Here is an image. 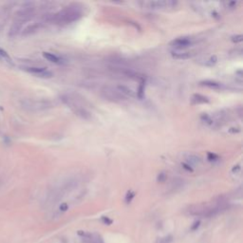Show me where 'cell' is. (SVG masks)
<instances>
[{
	"instance_id": "obj_1",
	"label": "cell",
	"mask_w": 243,
	"mask_h": 243,
	"mask_svg": "<svg viewBox=\"0 0 243 243\" xmlns=\"http://www.w3.org/2000/svg\"><path fill=\"white\" fill-rule=\"evenodd\" d=\"M83 15V10L78 4H71L60 12L51 15L48 18V21L54 22L56 24H69L77 21Z\"/></svg>"
},
{
	"instance_id": "obj_2",
	"label": "cell",
	"mask_w": 243,
	"mask_h": 243,
	"mask_svg": "<svg viewBox=\"0 0 243 243\" xmlns=\"http://www.w3.org/2000/svg\"><path fill=\"white\" fill-rule=\"evenodd\" d=\"M61 100L76 116H78L84 120L91 119L90 112L85 108V106L77 98H74L73 96L69 95V94H65V95L61 96Z\"/></svg>"
},
{
	"instance_id": "obj_3",
	"label": "cell",
	"mask_w": 243,
	"mask_h": 243,
	"mask_svg": "<svg viewBox=\"0 0 243 243\" xmlns=\"http://www.w3.org/2000/svg\"><path fill=\"white\" fill-rule=\"evenodd\" d=\"M101 94L106 100L114 103H121L127 100V97H124L120 91H118V89L109 87V85L103 87L101 90Z\"/></svg>"
},
{
	"instance_id": "obj_4",
	"label": "cell",
	"mask_w": 243,
	"mask_h": 243,
	"mask_svg": "<svg viewBox=\"0 0 243 243\" xmlns=\"http://www.w3.org/2000/svg\"><path fill=\"white\" fill-rule=\"evenodd\" d=\"M23 106L27 109L30 110H44L47 109L48 107H51V103L48 101H33V100H28L25 101L23 103Z\"/></svg>"
},
{
	"instance_id": "obj_5",
	"label": "cell",
	"mask_w": 243,
	"mask_h": 243,
	"mask_svg": "<svg viewBox=\"0 0 243 243\" xmlns=\"http://www.w3.org/2000/svg\"><path fill=\"white\" fill-rule=\"evenodd\" d=\"M33 14H34L33 6L30 5V4H28V5L23 7L18 12H17V18H18L17 21H20L22 23H24L25 21L30 20L31 17L33 16Z\"/></svg>"
},
{
	"instance_id": "obj_6",
	"label": "cell",
	"mask_w": 243,
	"mask_h": 243,
	"mask_svg": "<svg viewBox=\"0 0 243 243\" xmlns=\"http://www.w3.org/2000/svg\"><path fill=\"white\" fill-rule=\"evenodd\" d=\"M24 70L28 71V72L33 74L37 77H42V78H51L53 76L51 71H48L45 67H23Z\"/></svg>"
},
{
	"instance_id": "obj_7",
	"label": "cell",
	"mask_w": 243,
	"mask_h": 243,
	"mask_svg": "<svg viewBox=\"0 0 243 243\" xmlns=\"http://www.w3.org/2000/svg\"><path fill=\"white\" fill-rule=\"evenodd\" d=\"M143 5L152 10H161L166 8H173L177 5V2L175 1H150V2H143Z\"/></svg>"
},
{
	"instance_id": "obj_8",
	"label": "cell",
	"mask_w": 243,
	"mask_h": 243,
	"mask_svg": "<svg viewBox=\"0 0 243 243\" xmlns=\"http://www.w3.org/2000/svg\"><path fill=\"white\" fill-rule=\"evenodd\" d=\"M193 44V41L191 38L188 37H181L173 40L170 43V46L175 48V51H183L184 48L190 47Z\"/></svg>"
},
{
	"instance_id": "obj_9",
	"label": "cell",
	"mask_w": 243,
	"mask_h": 243,
	"mask_svg": "<svg viewBox=\"0 0 243 243\" xmlns=\"http://www.w3.org/2000/svg\"><path fill=\"white\" fill-rule=\"evenodd\" d=\"M171 55L177 60H186L191 58L194 55V53L191 51H171Z\"/></svg>"
},
{
	"instance_id": "obj_10",
	"label": "cell",
	"mask_w": 243,
	"mask_h": 243,
	"mask_svg": "<svg viewBox=\"0 0 243 243\" xmlns=\"http://www.w3.org/2000/svg\"><path fill=\"white\" fill-rule=\"evenodd\" d=\"M116 88L118 89V91H120L124 97H131V98L136 97V93H135L131 88H129L124 85H118Z\"/></svg>"
},
{
	"instance_id": "obj_11",
	"label": "cell",
	"mask_w": 243,
	"mask_h": 243,
	"mask_svg": "<svg viewBox=\"0 0 243 243\" xmlns=\"http://www.w3.org/2000/svg\"><path fill=\"white\" fill-rule=\"evenodd\" d=\"M22 25L23 23L20 21H16L14 22L10 29V31H9V36L10 37H15L16 35H18V33H20V30L22 29Z\"/></svg>"
},
{
	"instance_id": "obj_12",
	"label": "cell",
	"mask_w": 243,
	"mask_h": 243,
	"mask_svg": "<svg viewBox=\"0 0 243 243\" xmlns=\"http://www.w3.org/2000/svg\"><path fill=\"white\" fill-rule=\"evenodd\" d=\"M185 163L191 166H196L201 163V160L200 157H197L196 155H188L185 158Z\"/></svg>"
},
{
	"instance_id": "obj_13",
	"label": "cell",
	"mask_w": 243,
	"mask_h": 243,
	"mask_svg": "<svg viewBox=\"0 0 243 243\" xmlns=\"http://www.w3.org/2000/svg\"><path fill=\"white\" fill-rule=\"evenodd\" d=\"M40 28H41V24L40 23H35V24H33V25H30L23 30V35L33 34L34 33H36Z\"/></svg>"
},
{
	"instance_id": "obj_14",
	"label": "cell",
	"mask_w": 243,
	"mask_h": 243,
	"mask_svg": "<svg viewBox=\"0 0 243 243\" xmlns=\"http://www.w3.org/2000/svg\"><path fill=\"white\" fill-rule=\"evenodd\" d=\"M43 56H44V58H46L48 61L51 62V63H54V64H61V63H62V59H61V58L58 57L55 54H53V53L44 52L43 53Z\"/></svg>"
},
{
	"instance_id": "obj_15",
	"label": "cell",
	"mask_w": 243,
	"mask_h": 243,
	"mask_svg": "<svg viewBox=\"0 0 243 243\" xmlns=\"http://www.w3.org/2000/svg\"><path fill=\"white\" fill-rule=\"evenodd\" d=\"M210 100L206 96L201 94H194L192 96V103H208Z\"/></svg>"
},
{
	"instance_id": "obj_16",
	"label": "cell",
	"mask_w": 243,
	"mask_h": 243,
	"mask_svg": "<svg viewBox=\"0 0 243 243\" xmlns=\"http://www.w3.org/2000/svg\"><path fill=\"white\" fill-rule=\"evenodd\" d=\"M201 85H204V87L210 88H215V89H218L221 88V84L215 82V81H210V80H206V81H202L200 82Z\"/></svg>"
},
{
	"instance_id": "obj_17",
	"label": "cell",
	"mask_w": 243,
	"mask_h": 243,
	"mask_svg": "<svg viewBox=\"0 0 243 243\" xmlns=\"http://www.w3.org/2000/svg\"><path fill=\"white\" fill-rule=\"evenodd\" d=\"M145 81H141L140 82V85H139V88H138V91H137V94L136 96H138L140 99H142L143 98V94H145Z\"/></svg>"
},
{
	"instance_id": "obj_18",
	"label": "cell",
	"mask_w": 243,
	"mask_h": 243,
	"mask_svg": "<svg viewBox=\"0 0 243 243\" xmlns=\"http://www.w3.org/2000/svg\"><path fill=\"white\" fill-rule=\"evenodd\" d=\"M0 57L2 58V59L5 61V62H7V63H9V64L10 65H12V58L10 57V55L8 54V53L4 51V49H2V48H0Z\"/></svg>"
},
{
	"instance_id": "obj_19",
	"label": "cell",
	"mask_w": 243,
	"mask_h": 243,
	"mask_svg": "<svg viewBox=\"0 0 243 243\" xmlns=\"http://www.w3.org/2000/svg\"><path fill=\"white\" fill-rule=\"evenodd\" d=\"M200 120L202 122H204L205 124H209V125H212L214 124V120L212 119V117L209 116L208 114H206V113H203L200 116Z\"/></svg>"
},
{
	"instance_id": "obj_20",
	"label": "cell",
	"mask_w": 243,
	"mask_h": 243,
	"mask_svg": "<svg viewBox=\"0 0 243 243\" xmlns=\"http://www.w3.org/2000/svg\"><path fill=\"white\" fill-rule=\"evenodd\" d=\"M166 179H167V174L165 172H161L157 177V182H164Z\"/></svg>"
},
{
	"instance_id": "obj_21",
	"label": "cell",
	"mask_w": 243,
	"mask_h": 243,
	"mask_svg": "<svg viewBox=\"0 0 243 243\" xmlns=\"http://www.w3.org/2000/svg\"><path fill=\"white\" fill-rule=\"evenodd\" d=\"M135 197V192H132V191H128L127 196H125V202L127 203H129L130 201L133 200V197Z\"/></svg>"
},
{
	"instance_id": "obj_22",
	"label": "cell",
	"mask_w": 243,
	"mask_h": 243,
	"mask_svg": "<svg viewBox=\"0 0 243 243\" xmlns=\"http://www.w3.org/2000/svg\"><path fill=\"white\" fill-rule=\"evenodd\" d=\"M231 40L234 43H240V42H242V40H243V35H241V34L234 35V36L231 37Z\"/></svg>"
},
{
	"instance_id": "obj_23",
	"label": "cell",
	"mask_w": 243,
	"mask_h": 243,
	"mask_svg": "<svg viewBox=\"0 0 243 243\" xmlns=\"http://www.w3.org/2000/svg\"><path fill=\"white\" fill-rule=\"evenodd\" d=\"M207 159L210 161H217L218 160V156L217 154H214L212 152H209L208 154H207Z\"/></svg>"
},
{
	"instance_id": "obj_24",
	"label": "cell",
	"mask_w": 243,
	"mask_h": 243,
	"mask_svg": "<svg viewBox=\"0 0 243 243\" xmlns=\"http://www.w3.org/2000/svg\"><path fill=\"white\" fill-rule=\"evenodd\" d=\"M182 167L185 169V170H187V171H190V172H193V171H194V169L192 168V166L191 165H189L188 163H182Z\"/></svg>"
},
{
	"instance_id": "obj_25",
	"label": "cell",
	"mask_w": 243,
	"mask_h": 243,
	"mask_svg": "<svg viewBox=\"0 0 243 243\" xmlns=\"http://www.w3.org/2000/svg\"><path fill=\"white\" fill-rule=\"evenodd\" d=\"M240 170H241L240 164H236V165H235V166L233 167L232 172H233L234 174H237V173H239V172H240Z\"/></svg>"
},
{
	"instance_id": "obj_26",
	"label": "cell",
	"mask_w": 243,
	"mask_h": 243,
	"mask_svg": "<svg viewBox=\"0 0 243 243\" xmlns=\"http://www.w3.org/2000/svg\"><path fill=\"white\" fill-rule=\"evenodd\" d=\"M59 209L61 212H66V211L69 209V204L66 203V202H64V203H62L59 207Z\"/></svg>"
},
{
	"instance_id": "obj_27",
	"label": "cell",
	"mask_w": 243,
	"mask_h": 243,
	"mask_svg": "<svg viewBox=\"0 0 243 243\" xmlns=\"http://www.w3.org/2000/svg\"><path fill=\"white\" fill-rule=\"evenodd\" d=\"M171 236H168V237H164L163 238V239H161L159 243H170L171 241H172V239H171Z\"/></svg>"
},
{
	"instance_id": "obj_28",
	"label": "cell",
	"mask_w": 243,
	"mask_h": 243,
	"mask_svg": "<svg viewBox=\"0 0 243 243\" xmlns=\"http://www.w3.org/2000/svg\"><path fill=\"white\" fill-rule=\"evenodd\" d=\"M200 224V221H196V222L194 223V225H193V226L191 227V230H192V231H195V230H197V229L199 228Z\"/></svg>"
},
{
	"instance_id": "obj_29",
	"label": "cell",
	"mask_w": 243,
	"mask_h": 243,
	"mask_svg": "<svg viewBox=\"0 0 243 243\" xmlns=\"http://www.w3.org/2000/svg\"><path fill=\"white\" fill-rule=\"evenodd\" d=\"M102 220H103V221L105 222V223L108 224V225L112 223V220H111V219H109L108 218H106V217H103V218H102Z\"/></svg>"
},
{
	"instance_id": "obj_30",
	"label": "cell",
	"mask_w": 243,
	"mask_h": 243,
	"mask_svg": "<svg viewBox=\"0 0 243 243\" xmlns=\"http://www.w3.org/2000/svg\"><path fill=\"white\" fill-rule=\"evenodd\" d=\"M239 131H240L239 128H235V127H232V128H230V130H229V132H231V133H238Z\"/></svg>"
},
{
	"instance_id": "obj_31",
	"label": "cell",
	"mask_w": 243,
	"mask_h": 243,
	"mask_svg": "<svg viewBox=\"0 0 243 243\" xmlns=\"http://www.w3.org/2000/svg\"><path fill=\"white\" fill-rule=\"evenodd\" d=\"M228 5H229V6H231V8H233V7L236 6V2H229V3H228Z\"/></svg>"
}]
</instances>
